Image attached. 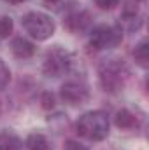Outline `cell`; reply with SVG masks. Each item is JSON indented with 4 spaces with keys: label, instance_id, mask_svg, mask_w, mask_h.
<instances>
[{
    "label": "cell",
    "instance_id": "19",
    "mask_svg": "<svg viewBox=\"0 0 149 150\" xmlns=\"http://www.w3.org/2000/svg\"><path fill=\"white\" fill-rule=\"evenodd\" d=\"M5 2H9V4H12V5H18V4H23V2H28V0H5Z\"/></svg>",
    "mask_w": 149,
    "mask_h": 150
},
{
    "label": "cell",
    "instance_id": "8",
    "mask_svg": "<svg viewBox=\"0 0 149 150\" xmlns=\"http://www.w3.org/2000/svg\"><path fill=\"white\" fill-rule=\"evenodd\" d=\"M121 23L123 26H119L121 30H139L142 26V14L139 12V5L135 4V0L128 2L125 7H123V12H121Z\"/></svg>",
    "mask_w": 149,
    "mask_h": 150
},
{
    "label": "cell",
    "instance_id": "7",
    "mask_svg": "<svg viewBox=\"0 0 149 150\" xmlns=\"http://www.w3.org/2000/svg\"><path fill=\"white\" fill-rule=\"evenodd\" d=\"M63 25L70 33H84L91 30V16L86 11H74L63 19Z\"/></svg>",
    "mask_w": 149,
    "mask_h": 150
},
{
    "label": "cell",
    "instance_id": "5",
    "mask_svg": "<svg viewBox=\"0 0 149 150\" xmlns=\"http://www.w3.org/2000/svg\"><path fill=\"white\" fill-rule=\"evenodd\" d=\"M72 63H74L72 54L62 49L60 45H56L47 51L44 63H42V70L47 77H62L72 70Z\"/></svg>",
    "mask_w": 149,
    "mask_h": 150
},
{
    "label": "cell",
    "instance_id": "13",
    "mask_svg": "<svg viewBox=\"0 0 149 150\" xmlns=\"http://www.w3.org/2000/svg\"><path fill=\"white\" fill-rule=\"evenodd\" d=\"M133 58H135V61H137V65H139V67H142V68H148V67H149L148 38H142V40L135 45V49H133Z\"/></svg>",
    "mask_w": 149,
    "mask_h": 150
},
{
    "label": "cell",
    "instance_id": "14",
    "mask_svg": "<svg viewBox=\"0 0 149 150\" xmlns=\"http://www.w3.org/2000/svg\"><path fill=\"white\" fill-rule=\"evenodd\" d=\"M14 30V23H12V18L9 16H0V42L9 38V35L12 33Z\"/></svg>",
    "mask_w": 149,
    "mask_h": 150
},
{
    "label": "cell",
    "instance_id": "1",
    "mask_svg": "<svg viewBox=\"0 0 149 150\" xmlns=\"http://www.w3.org/2000/svg\"><path fill=\"white\" fill-rule=\"evenodd\" d=\"M98 77H100V84H102L104 91L116 94V93L125 89V86L128 82V77H130V72H128L126 65L121 59L109 58V59H104L100 63Z\"/></svg>",
    "mask_w": 149,
    "mask_h": 150
},
{
    "label": "cell",
    "instance_id": "4",
    "mask_svg": "<svg viewBox=\"0 0 149 150\" xmlns=\"http://www.w3.org/2000/svg\"><path fill=\"white\" fill-rule=\"evenodd\" d=\"M123 40V30L116 25H97L90 30V45L97 51L114 49Z\"/></svg>",
    "mask_w": 149,
    "mask_h": 150
},
{
    "label": "cell",
    "instance_id": "12",
    "mask_svg": "<svg viewBox=\"0 0 149 150\" xmlns=\"http://www.w3.org/2000/svg\"><path fill=\"white\" fill-rule=\"evenodd\" d=\"M25 147L28 150H51V142L42 133H32L27 136Z\"/></svg>",
    "mask_w": 149,
    "mask_h": 150
},
{
    "label": "cell",
    "instance_id": "17",
    "mask_svg": "<svg viewBox=\"0 0 149 150\" xmlns=\"http://www.w3.org/2000/svg\"><path fill=\"white\" fill-rule=\"evenodd\" d=\"M63 150H90V149H88L86 145H82V143L75 142V140H69V142H65Z\"/></svg>",
    "mask_w": 149,
    "mask_h": 150
},
{
    "label": "cell",
    "instance_id": "18",
    "mask_svg": "<svg viewBox=\"0 0 149 150\" xmlns=\"http://www.w3.org/2000/svg\"><path fill=\"white\" fill-rule=\"evenodd\" d=\"M44 4H46V7H49V9L60 11V9L67 4V0H44Z\"/></svg>",
    "mask_w": 149,
    "mask_h": 150
},
{
    "label": "cell",
    "instance_id": "9",
    "mask_svg": "<svg viewBox=\"0 0 149 150\" xmlns=\"http://www.w3.org/2000/svg\"><path fill=\"white\" fill-rule=\"evenodd\" d=\"M11 51L18 59H28L35 54V45L23 37H18L11 42Z\"/></svg>",
    "mask_w": 149,
    "mask_h": 150
},
{
    "label": "cell",
    "instance_id": "16",
    "mask_svg": "<svg viewBox=\"0 0 149 150\" xmlns=\"http://www.w3.org/2000/svg\"><path fill=\"white\" fill-rule=\"evenodd\" d=\"M93 2H95V5H97L98 9H102V11H111L116 5L121 4V0H93Z\"/></svg>",
    "mask_w": 149,
    "mask_h": 150
},
{
    "label": "cell",
    "instance_id": "10",
    "mask_svg": "<svg viewBox=\"0 0 149 150\" xmlns=\"http://www.w3.org/2000/svg\"><path fill=\"white\" fill-rule=\"evenodd\" d=\"M23 140L11 129L0 131V150H21Z\"/></svg>",
    "mask_w": 149,
    "mask_h": 150
},
{
    "label": "cell",
    "instance_id": "6",
    "mask_svg": "<svg viewBox=\"0 0 149 150\" xmlns=\"http://www.w3.org/2000/svg\"><path fill=\"white\" fill-rule=\"evenodd\" d=\"M60 98L63 100V103H67L70 107H79L88 101L90 89L82 80H67L62 84Z\"/></svg>",
    "mask_w": 149,
    "mask_h": 150
},
{
    "label": "cell",
    "instance_id": "20",
    "mask_svg": "<svg viewBox=\"0 0 149 150\" xmlns=\"http://www.w3.org/2000/svg\"><path fill=\"white\" fill-rule=\"evenodd\" d=\"M135 2H146V0H135Z\"/></svg>",
    "mask_w": 149,
    "mask_h": 150
},
{
    "label": "cell",
    "instance_id": "11",
    "mask_svg": "<svg viewBox=\"0 0 149 150\" xmlns=\"http://www.w3.org/2000/svg\"><path fill=\"white\" fill-rule=\"evenodd\" d=\"M114 124L119 127V129H133L139 126V119L135 113H132L126 108H121L117 110L116 115H114Z\"/></svg>",
    "mask_w": 149,
    "mask_h": 150
},
{
    "label": "cell",
    "instance_id": "2",
    "mask_svg": "<svg viewBox=\"0 0 149 150\" xmlns=\"http://www.w3.org/2000/svg\"><path fill=\"white\" fill-rule=\"evenodd\" d=\"M109 117L102 110H91L82 113L75 124L77 133L90 142H102L109 136Z\"/></svg>",
    "mask_w": 149,
    "mask_h": 150
},
{
    "label": "cell",
    "instance_id": "3",
    "mask_svg": "<svg viewBox=\"0 0 149 150\" xmlns=\"http://www.w3.org/2000/svg\"><path fill=\"white\" fill-rule=\"evenodd\" d=\"M21 25H23V30L39 42L51 38L54 30H56V25L51 19V16H47L44 12H39V11L27 12L21 19Z\"/></svg>",
    "mask_w": 149,
    "mask_h": 150
},
{
    "label": "cell",
    "instance_id": "15",
    "mask_svg": "<svg viewBox=\"0 0 149 150\" xmlns=\"http://www.w3.org/2000/svg\"><path fill=\"white\" fill-rule=\"evenodd\" d=\"M9 80H11V70H9V67L5 65V61L0 59V91L7 87Z\"/></svg>",
    "mask_w": 149,
    "mask_h": 150
}]
</instances>
